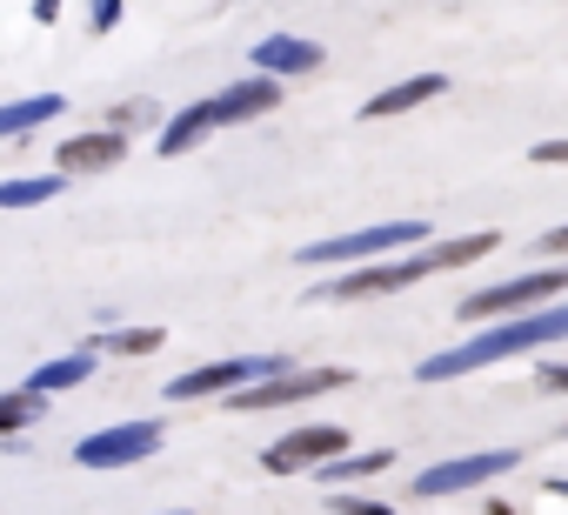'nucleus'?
<instances>
[{
    "instance_id": "1",
    "label": "nucleus",
    "mask_w": 568,
    "mask_h": 515,
    "mask_svg": "<svg viewBox=\"0 0 568 515\" xmlns=\"http://www.w3.org/2000/svg\"><path fill=\"white\" fill-rule=\"evenodd\" d=\"M561 335H568V315H561V309L521 315V322H495L488 335H475V342H462V349H448V355H428V362L415 368V382H455V375H468V368H488V362L548 349V342H561Z\"/></svg>"
},
{
    "instance_id": "2",
    "label": "nucleus",
    "mask_w": 568,
    "mask_h": 515,
    "mask_svg": "<svg viewBox=\"0 0 568 515\" xmlns=\"http://www.w3.org/2000/svg\"><path fill=\"white\" fill-rule=\"evenodd\" d=\"M515 468V448H481V455H455V462H435L408 482V495L422 502H442V495H462V488H481L488 475H508Z\"/></svg>"
},
{
    "instance_id": "3",
    "label": "nucleus",
    "mask_w": 568,
    "mask_h": 515,
    "mask_svg": "<svg viewBox=\"0 0 568 515\" xmlns=\"http://www.w3.org/2000/svg\"><path fill=\"white\" fill-rule=\"evenodd\" d=\"M161 448V422H121V428H101V435H81L74 442V462L81 468H128L141 455Z\"/></svg>"
},
{
    "instance_id": "4",
    "label": "nucleus",
    "mask_w": 568,
    "mask_h": 515,
    "mask_svg": "<svg viewBox=\"0 0 568 515\" xmlns=\"http://www.w3.org/2000/svg\"><path fill=\"white\" fill-rule=\"evenodd\" d=\"M274 368H288V362H281V355H234V362H214V368L174 375V382H168V395H174V402H194V395H227V388H247V382H261V375H274Z\"/></svg>"
},
{
    "instance_id": "5",
    "label": "nucleus",
    "mask_w": 568,
    "mask_h": 515,
    "mask_svg": "<svg viewBox=\"0 0 568 515\" xmlns=\"http://www.w3.org/2000/svg\"><path fill=\"white\" fill-rule=\"evenodd\" d=\"M561 289H568V275H561V269H541V275H515V282H501V289L468 295L455 315H468V322H495V315L528 309V302H548V295H561Z\"/></svg>"
},
{
    "instance_id": "6",
    "label": "nucleus",
    "mask_w": 568,
    "mask_h": 515,
    "mask_svg": "<svg viewBox=\"0 0 568 515\" xmlns=\"http://www.w3.org/2000/svg\"><path fill=\"white\" fill-rule=\"evenodd\" d=\"M348 382V368H308V375H261V382H247V388H227L241 408H281V402H308V395H328V388H342Z\"/></svg>"
},
{
    "instance_id": "7",
    "label": "nucleus",
    "mask_w": 568,
    "mask_h": 515,
    "mask_svg": "<svg viewBox=\"0 0 568 515\" xmlns=\"http://www.w3.org/2000/svg\"><path fill=\"white\" fill-rule=\"evenodd\" d=\"M422 241V221H382V228H362V234H335V241H315L302 248V262H362V254H388V248H408Z\"/></svg>"
},
{
    "instance_id": "8",
    "label": "nucleus",
    "mask_w": 568,
    "mask_h": 515,
    "mask_svg": "<svg viewBox=\"0 0 568 515\" xmlns=\"http://www.w3.org/2000/svg\"><path fill=\"white\" fill-rule=\"evenodd\" d=\"M335 448H348V428H295V435H281L261 462H267L274 475H295V468H315V462L335 455Z\"/></svg>"
},
{
    "instance_id": "9",
    "label": "nucleus",
    "mask_w": 568,
    "mask_h": 515,
    "mask_svg": "<svg viewBox=\"0 0 568 515\" xmlns=\"http://www.w3.org/2000/svg\"><path fill=\"white\" fill-rule=\"evenodd\" d=\"M422 275H435V269H428V254H415V262H388V269H362V275H342V282H328V295H335V302H355V295H395V289L422 282Z\"/></svg>"
},
{
    "instance_id": "10",
    "label": "nucleus",
    "mask_w": 568,
    "mask_h": 515,
    "mask_svg": "<svg viewBox=\"0 0 568 515\" xmlns=\"http://www.w3.org/2000/svg\"><path fill=\"white\" fill-rule=\"evenodd\" d=\"M214 108V128L221 121H254V114H274L281 108V74H247V81H234L221 101H207Z\"/></svg>"
},
{
    "instance_id": "11",
    "label": "nucleus",
    "mask_w": 568,
    "mask_h": 515,
    "mask_svg": "<svg viewBox=\"0 0 568 515\" xmlns=\"http://www.w3.org/2000/svg\"><path fill=\"white\" fill-rule=\"evenodd\" d=\"M128 154V141L114 134V128H101V134H74L68 148H61V174H101V168H114Z\"/></svg>"
},
{
    "instance_id": "12",
    "label": "nucleus",
    "mask_w": 568,
    "mask_h": 515,
    "mask_svg": "<svg viewBox=\"0 0 568 515\" xmlns=\"http://www.w3.org/2000/svg\"><path fill=\"white\" fill-rule=\"evenodd\" d=\"M254 68L261 74H308V68H322V48L315 41H295V34H267L254 48Z\"/></svg>"
},
{
    "instance_id": "13",
    "label": "nucleus",
    "mask_w": 568,
    "mask_h": 515,
    "mask_svg": "<svg viewBox=\"0 0 568 515\" xmlns=\"http://www.w3.org/2000/svg\"><path fill=\"white\" fill-rule=\"evenodd\" d=\"M435 94H448V74H415V81H395V88H382L375 101H362V114H368V121L408 114V108H422V101H435Z\"/></svg>"
},
{
    "instance_id": "14",
    "label": "nucleus",
    "mask_w": 568,
    "mask_h": 515,
    "mask_svg": "<svg viewBox=\"0 0 568 515\" xmlns=\"http://www.w3.org/2000/svg\"><path fill=\"white\" fill-rule=\"evenodd\" d=\"M388 462H395L388 448H362V455L335 448V455H322V462H315V482H328V488H335V482H355V475H382Z\"/></svg>"
},
{
    "instance_id": "15",
    "label": "nucleus",
    "mask_w": 568,
    "mask_h": 515,
    "mask_svg": "<svg viewBox=\"0 0 568 515\" xmlns=\"http://www.w3.org/2000/svg\"><path fill=\"white\" fill-rule=\"evenodd\" d=\"M88 375H94V349H81V355H61V362L34 368V375H28V388H34V395H61V388H74V382H88Z\"/></svg>"
},
{
    "instance_id": "16",
    "label": "nucleus",
    "mask_w": 568,
    "mask_h": 515,
    "mask_svg": "<svg viewBox=\"0 0 568 515\" xmlns=\"http://www.w3.org/2000/svg\"><path fill=\"white\" fill-rule=\"evenodd\" d=\"M68 108V94H28V101H14V108H0V141L8 134H28V128H41V121H54Z\"/></svg>"
},
{
    "instance_id": "17",
    "label": "nucleus",
    "mask_w": 568,
    "mask_h": 515,
    "mask_svg": "<svg viewBox=\"0 0 568 515\" xmlns=\"http://www.w3.org/2000/svg\"><path fill=\"white\" fill-rule=\"evenodd\" d=\"M207 128H214V108H207V101H201V108H187V114H174V121L161 128V154H187Z\"/></svg>"
},
{
    "instance_id": "18",
    "label": "nucleus",
    "mask_w": 568,
    "mask_h": 515,
    "mask_svg": "<svg viewBox=\"0 0 568 515\" xmlns=\"http://www.w3.org/2000/svg\"><path fill=\"white\" fill-rule=\"evenodd\" d=\"M481 254H495V234H462V241L428 248V269H435V275H442V269H468V262H481Z\"/></svg>"
},
{
    "instance_id": "19",
    "label": "nucleus",
    "mask_w": 568,
    "mask_h": 515,
    "mask_svg": "<svg viewBox=\"0 0 568 515\" xmlns=\"http://www.w3.org/2000/svg\"><path fill=\"white\" fill-rule=\"evenodd\" d=\"M68 174H21V181H0V208H34V201H54Z\"/></svg>"
},
{
    "instance_id": "20",
    "label": "nucleus",
    "mask_w": 568,
    "mask_h": 515,
    "mask_svg": "<svg viewBox=\"0 0 568 515\" xmlns=\"http://www.w3.org/2000/svg\"><path fill=\"white\" fill-rule=\"evenodd\" d=\"M34 415H41V395H34V388L0 395V435H21V422H34Z\"/></svg>"
},
{
    "instance_id": "21",
    "label": "nucleus",
    "mask_w": 568,
    "mask_h": 515,
    "mask_svg": "<svg viewBox=\"0 0 568 515\" xmlns=\"http://www.w3.org/2000/svg\"><path fill=\"white\" fill-rule=\"evenodd\" d=\"M101 349H114V355H154L161 329H114V335H101Z\"/></svg>"
},
{
    "instance_id": "22",
    "label": "nucleus",
    "mask_w": 568,
    "mask_h": 515,
    "mask_svg": "<svg viewBox=\"0 0 568 515\" xmlns=\"http://www.w3.org/2000/svg\"><path fill=\"white\" fill-rule=\"evenodd\" d=\"M114 21H121V0H94V8H88V28H94V34H108Z\"/></svg>"
},
{
    "instance_id": "23",
    "label": "nucleus",
    "mask_w": 568,
    "mask_h": 515,
    "mask_svg": "<svg viewBox=\"0 0 568 515\" xmlns=\"http://www.w3.org/2000/svg\"><path fill=\"white\" fill-rule=\"evenodd\" d=\"M34 21L48 28V21H61V0H34Z\"/></svg>"
}]
</instances>
